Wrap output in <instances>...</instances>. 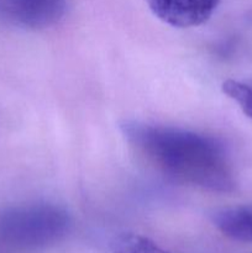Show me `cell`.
Here are the masks:
<instances>
[{
	"label": "cell",
	"instance_id": "cell-3",
	"mask_svg": "<svg viewBox=\"0 0 252 253\" xmlns=\"http://www.w3.org/2000/svg\"><path fill=\"white\" fill-rule=\"evenodd\" d=\"M67 0H0V19L24 29H46L58 24Z\"/></svg>",
	"mask_w": 252,
	"mask_h": 253
},
{
	"label": "cell",
	"instance_id": "cell-7",
	"mask_svg": "<svg viewBox=\"0 0 252 253\" xmlns=\"http://www.w3.org/2000/svg\"><path fill=\"white\" fill-rule=\"evenodd\" d=\"M222 91L240 106L244 114L252 119V84L245 82L229 81L222 84Z\"/></svg>",
	"mask_w": 252,
	"mask_h": 253
},
{
	"label": "cell",
	"instance_id": "cell-1",
	"mask_svg": "<svg viewBox=\"0 0 252 253\" xmlns=\"http://www.w3.org/2000/svg\"><path fill=\"white\" fill-rule=\"evenodd\" d=\"M121 130L141 156L177 182L217 193L236 187L226 150L210 136L141 121H125Z\"/></svg>",
	"mask_w": 252,
	"mask_h": 253
},
{
	"label": "cell",
	"instance_id": "cell-2",
	"mask_svg": "<svg viewBox=\"0 0 252 253\" xmlns=\"http://www.w3.org/2000/svg\"><path fill=\"white\" fill-rule=\"evenodd\" d=\"M71 226L67 210L52 203H25L0 210V240L20 251L54 246L68 235Z\"/></svg>",
	"mask_w": 252,
	"mask_h": 253
},
{
	"label": "cell",
	"instance_id": "cell-5",
	"mask_svg": "<svg viewBox=\"0 0 252 253\" xmlns=\"http://www.w3.org/2000/svg\"><path fill=\"white\" fill-rule=\"evenodd\" d=\"M211 221L229 239L252 244V204L216 210L212 212Z\"/></svg>",
	"mask_w": 252,
	"mask_h": 253
},
{
	"label": "cell",
	"instance_id": "cell-4",
	"mask_svg": "<svg viewBox=\"0 0 252 253\" xmlns=\"http://www.w3.org/2000/svg\"><path fill=\"white\" fill-rule=\"evenodd\" d=\"M161 21L173 27L199 26L216 10L220 0H145Z\"/></svg>",
	"mask_w": 252,
	"mask_h": 253
},
{
	"label": "cell",
	"instance_id": "cell-6",
	"mask_svg": "<svg viewBox=\"0 0 252 253\" xmlns=\"http://www.w3.org/2000/svg\"><path fill=\"white\" fill-rule=\"evenodd\" d=\"M111 249L114 253H169L152 240L131 232L116 236L113 240Z\"/></svg>",
	"mask_w": 252,
	"mask_h": 253
}]
</instances>
